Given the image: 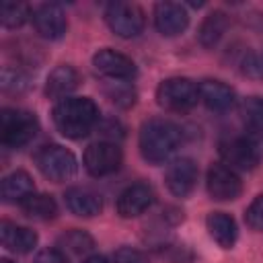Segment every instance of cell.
<instances>
[{"label": "cell", "instance_id": "1", "mask_svg": "<svg viewBox=\"0 0 263 263\" xmlns=\"http://www.w3.org/2000/svg\"><path fill=\"white\" fill-rule=\"evenodd\" d=\"M183 142L181 127L171 119H148L140 129V152L142 156L152 162H164Z\"/></svg>", "mask_w": 263, "mask_h": 263}, {"label": "cell", "instance_id": "2", "mask_svg": "<svg viewBox=\"0 0 263 263\" xmlns=\"http://www.w3.org/2000/svg\"><path fill=\"white\" fill-rule=\"evenodd\" d=\"M99 119V109L88 97H68L53 107V123L66 138H84Z\"/></svg>", "mask_w": 263, "mask_h": 263}, {"label": "cell", "instance_id": "3", "mask_svg": "<svg viewBox=\"0 0 263 263\" xmlns=\"http://www.w3.org/2000/svg\"><path fill=\"white\" fill-rule=\"evenodd\" d=\"M39 129L37 117L25 109H2L0 113V142L6 148H21L29 144Z\"/></svg>", "mask_w": 263, "mask_h": 263}, {"label": "cell", "instance_id": "4", "mask_svg": "<svg viewBox=\"0 0 263 263\" xmlns=\"http://www.w3.org/2000/svg\"><path fill=\"white\" fill-rule=\"evenodd\" d=\"M35 164L51 181H66V179L74 177L78 171L76 156L58 144H49V146L39 148L35 154Z\"/></svg>", "mask_w": 263, "mask_h": 263}, {"label": "cell", "instance_id": "5", "mask_svg": "<svg viewBox=\"0 0 263 263\" xmlns=\"http://www.w3.org/2000/svg\"><path fill=\"white\" fill-rule=\"evenodd\" d=\"M199 99L197 86L189 78H166L156 88V101L168 111H187Z\"/></svg>", "mask_w": 263, "mask_h": 263}, {"label": "cell", "instance_id": "6", "mask_svg": "<svg viewBox=\"0 0 263 263\" xmlns=\"http://www.w3.org/2000/svg\"><path fill=\"white\" fill-rule=\"evenodd\" d=\"M261 142L242 136V138H228L220 142V156L228 164V168L251 171L261 160Z\"/></svg>", "mask_w": 263, "mask_h": 263}, {"label": "cell", "instance_id": "7", "mask_svg": "<svg viewBox=\"0 0 263 263\" xmlns=\"http://www.w3.org/2000/svg\"><path fill=\"white\" fill-rule=\"evenodd\" d=\"M105 21H107L109 29L115 35L123 37V39L136 37L144 29L142 10L136 4H129V2H111L105 8Z\"/></svg>", "mask_w": 263, "mask_h": 263}, {"label": "cell", "instance_id": "8", "mask_svg": "<svg viewBox=\"0 0 263 263\" xmlns=\"http://www.w3.org/2000/svg\"><path fill=\"white\" fill-rule=\"evenodd\" d=\"M121 150L113 142H95L84 150V168L92 177H105L119 168Z\"/></svg>", "mask_w": 263, "mask_h": 263}, {"label": "cell", "instance_id": "9", "mask_svg": "<svg viewBox=\"0 0 263 263\" xmlns=\"http://www.w3.org/2000/svg\"><path fill=\"white\" fill-rule=\"evenodd\" d=\"M92 66L99 74L113 80H129L136 76V64L115 49H99L92 55Z\"/></svg>", "mask_w": 263, "mask_h": 263}, {"label": "cell", "instance_id": "10", "mask_svg": "<svg viewBox=\"0 0 263 263\" xmlns=\"http://www.w3.org/2000/svg\"><path fill=\"white\" fill-rule=\"evenodd\" d=\"M242 185L236 173L224 164H214L208 171V193L218 201H232L240 195Z\"/></svg>", "mask_w": 263, "mask_h": 263}, {"label": "cell", "instance_id": "11", "mask_svg": "<svg viewBox=\"0 0 263 263\" xmlns=\"http://www.w3.org/2000/svg\"><path fill=\"white\" fill-rule=\"evenodd\" d=\"M33 25H35L37 33L43 39H60L68 29V21H66V14H64L62 6L51 4V2L41 4V6L35 8Z\"/></svg>", "mask_w": 263, "mask_h": 263}, {"label": "cell", "instance_id": "12", "mask_svg": "<svg viewBox=\"0 0 263 263\" xmlns=\"http://www.w3.org/2000/svg\"><path fill=\"white\" fill-rule=\"evenodd\" d=\"M166 187L177 197H187L197 181V164L191 158H179L173 164H168L164 175Z\"/></svg>", "mask_w": 263, "mask_h": 263}, {"label": "cell", "instance_id": "13", "mask_svg": "<svg viewBox=\"0 0 263 263\" xmlns=\"http://www.w3.org/2000/svg\"><path fill=\"white\" fill-rule=\"evenodd\" d=\"M154 201V193L146 183H134L125 187L117 197V214L121 218H136L144 214Z\"/></svg>", "mask_w": 263, "mask_h": 263}, {"label": "cell", "instance_id": "14", "mask_svg": "<svg viewBox=\"0 0 263 263\" xmlns=\"http://www.w3.org/2000/svg\"><path fill=\"white\" fill-rule=\"evenodd\" d=\"M154 25L164 37H175L187 29L189 14L177 2H160L154 8Z\"/></svg>", "mask_w": 263, "mask_h": 263}, {"label": "cell", "instance_id": "15", "mask_svg": "<svg viewBox=\"0 0 263 263\" xmlns=\"http://www.w3.org/2000/svg\"><path fill=\"white\" fill-rule=\"evenodd\" d=\"M0 240H2V247L10 253H18V255H25V253H31L37 245V234L31 230V228H25V226H16L12 222H2L0 224Z\"/></svg>", "mask_w": 263, "mask_h": 263}, {"label": "cell", "instance_id": "16", "mask_svg": "<svg viewBox=\"0 0 263 263\" xmlns=\"http://www.w3.org/2000/svg\"><path fill=\"white\" fill-rule=\"evenodd\" d=\"M78 82H80L78 72L68 64H60L49 72V76L45 80V95L49 99L64 101V97L68 99V95L78 86Z\"/></svg>", "mask_w": 263, "mask_h": 263}, {"label": "cell", "instance_id": "17", "mask_svg": "<svg viewBox=\"0 0 263 263\" xmlns=\"http://www.w3.org/2000/svg\"><path fill=\"white\" fill-rule=\"evenodd\" d=\"M197 90H199V101L212 111H228L234 105V90L220 80H212V78L201 80Z\"/></svg>", "mask_w": 263, "mask_h": 263}, {"label": "cell", "instance_id": "18", "mask_svg": "<svg viewBox=\"0 0 263 263\" xmlns=\"http://www.w3.org/2000/svg\"><path fill=\"white\" fill-rule=\"evenodd\" d=\"M66 205L72 214L82 216V218H92L101 214L103 210V199L90 189L84 187H72L66 191Z\"/></svg>", "mask_w": 263, "mask_h": 263}, {"label": "cell", "instance_id": "19", "mask_svg": "<svg viewBox=\"0 0 263 263\" xmlns=\"http://www.w3.org/2000/svg\"><path fill=\"white\" fill-rule=\"evenodd\" d=\"M205 226H208L210 236H212L222 249H232V247H234L236 236H238V230H236L234 220H232L228 214H224V212H212V214L205 218Z\"/></svg>", "mask_w": 263, "mask_h": 263}, {"label": "cell", "instance_id": "20", "mask_svg": "<svg viewBox=\"0 0 263 263\" xmlns=\"http://www.w3.org/2000/svg\"><path fill=\"white\" fill-rule=\"evenodd\" d=\"M31 193H35V185H33V179L29 177V173L25 171H14L10 175H6L2 179V185H0V195L4 201L12 203V201H23L27 199Z\"/></svg>", "mask_w": 263, "mask_h": 263}, {"label": "cell", "instance_id": "21", "mask_svg": "<svg viewBox=\"0 0 263 263\" xmlns=\"http://www.w3.org/2000/svg\"><path fill=\"white\" fill-rule=\"evenodd\" d=\"M240 121L249 138L261 142L263 140V99L249 97L240 105Z\"/></svg>", "mask_w": 263, "mask_h": 263}, {"label": "cell", "instance_id": "22", "mask_svg": "<svg viewBox=\"0 0 263 263\" xmlns=\"http://www.w3.org/2000/svg\"><path fill=\"white\" fill-rule=\"evenodd\" d=\"M226 29H228V16H226L222 10L210 12V14L203 18V23H201V27H199V31H197L199 43H201L203 47H214V45H218V41H220V39L224 37V33H226Z\"/></svg>", "mask_w": 263, "mask_h": 263}, {"label": "cell", "instance_id": "23", "mask_svg": "<svg viewBox=\"0 0 263 263\" xmlns=\"http://www.w3.org/2000/svg\"><path fill=\"white\" fill-rule=\"evenodd\" d=\"M23 214L33 220H51L58 214V203L51 195L45 193H31L27 199L21 201Z\"/></svg>", "mask_w": 263, "mask_h": 263}, {"label": "cell", "instance_id": "24", "mask_svg": "<svg viewBox=\"0 0 263 263\" xmlns=\"http://www.w3.org/2000/svg\"><path fill=\"white\" fill-rule=\"evenodd\" d=\"M31 10L23 2H2L0 4V23L6 29H16L27 23Z\"/></svg>", "mask_w": 263, "mask_h": 263}, {"label": "cell", "instance_id": "25", "mask_svg": "<svg viewBox=\"0 0 263 263\" xmlns=\"http://www.w3.org/2000/svg\"><path fill=\"white\" fill-rule=\"evenodd\" d=\"M60 245L70 255H82L92 249V238L84 230H70L60 238Z\"/></svg>", "mask_w": 263, "mask_h": 263}, {"label": "cell", "instance_id": "26", "mask_svg": "<svg viewBox=\"0 0 263 263\" xmlns=\"http://www.w3.org/2000/svg\"><path fill=\"white\" fill-rule=\"evenodd\" d=\"M0 80H2V88L8 90V92H18V90L27 88V76L21 70H16V68L4 66Z\"/></svg>", "mask_w": 263, "mask_h": 263}, {"label": "cell", "instance_id": "27", "mask_svg": "<svg viewBox=\"0 0 263 263\" xmlns=\"http://www.w3.org/2000/svg\"><path fill=\"white\" fill-rule=\"evenodd\" d=\"M245 222H247L253 230H257V232L263 230V193L257 195V197L251 201V205L247 208V212H245Z\"/></svg>", "mask_w": 263, "mask_h": 263}, {"label": "cell", "instance_id": "28", "mask_svg": "<svg viewBox=\"0 0 263 263\" xmlns=\"http://www.w3.org/2000/svg\"><path fill=\"white\" fill-rule=\"evenodd\" d=\"M109 92V99L115 103V105H119V107H129V105H134V90L129 88V86H123V84H119V82H115V86L113 88H109L107 90Z\"/></svg>", "mask_w": 263, "mask_h": 263}, {"label": "cell", "instance_id": "29", "mask_svg": "<svg viewBox=\"0 0 263 263\" xmlns=\"http://www.w3.org/2000/svg\"><path fill=\"white\" fill-rule=\"evenodd\" d=\"M242 72L251 78H263V51L261 53H249L242 60Z\"/></svg>", "mask_w": 263, "mask_h": 263}, {"label": "cell", "instance_id": "30", "mask_svg": "<svg viewBox=\"0 0 263 263\" xmlns=\"http://www.w3.org/2000/svg\"><path fill=\"white\" fill-rule=\"evenodd\" d=\"M113 263H148V261L140 251H136L132 247H121L115 251Z\"/></svg>", "mask_w": 263, "mask_h": 263}, {"label": "cell", "instance_id": "31", "mask_svg": "<svg viewBox=\"0 0 263 263\" xmlns=\"http://www.w3.org/2000/svg\"><path fill=\"white\" fill-rule=\"evenodd\" d=\"M35 263H68L64 253H60L58 249H43L37 257H35Z\"/></svg>", "mask_w": 263, "mask_h": 263}, {"label": "cell", "instance_id": "32", "mask_svg": "<svg viewBox=\"0 0 263 263\" xmlns=\"http://www.w3.org/2000/svg\"><path fill=\"white\" fill-rule=\"evenodd\" d=\"M82 263H107L103 257H99V255H92V257H86Z\"/></svg>", "mask_w": 263, "mask_h": 263}, {"label": "cell", "instance_id": "33", "mask_svg": "<svg viewBox=\"0 0 263 263\" xmlns=\"http://www.w3.org/2000/svg\"><path fill=\"white\" fill-rule=\"evenodd\" d=\"M0 263H12V261H8V259H2V261H0Z\"/></svg>", "mask_w": 263, "mask_h": 263}]
</instances>
